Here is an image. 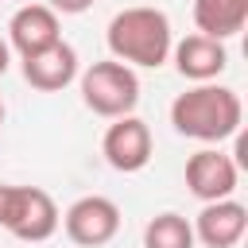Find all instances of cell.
<instances>
[{
  "mask_svg": "<svg viewBox=\"0 0 248 248\" xmlns=\"http://www.w3.org/2000/svg\"><path fill=\"white\" fill-rule=\"evenodd\" d=\"M244 105L236 89L217 85V81H198L194 89L178 93L170 101V124L178 136L198 140V143H225L240 132Z\"/></svg>",
  "mask_w": 248,
  "mask_h": 248,
  "instance_id": "cell-1",
  "label": "cell"
},
{
  "mask_svg": "<svg viewBox=\"0 0 248 248\" xmlns=\"http://www.w3.org/2000/svg\"><path fill=\"white\" fill-rule=\"evenodd\" d=\"M105 43L112 50L116 62L124 66H143V70H159L167 58H170V46H174V31H170V19L163 8H151V4H136V8H124L108 19V31H105Z\"/></svg>",
  "mask_w": 248,
  "mask_h": 248,
  "instance_id": "cell-2",
  "label": "cell"
},
{
  "mask_svg": "<svg viewBox=\"0 0 248 248\" xmlns=\"http://www.w3.org/2000/svg\"><path fill=\"white\" fill-rule=\"evenodd\" d=\"M58 225H62V213L46 190L0 182V229L4 232L27 244H43L58 232Z\"/></svg>",
  "mask_w": 248,
  "mask_h": 248,
  "instance_id": "cell-3",
  "label": "cell"
},
{
  "mask_svg": "<svg viewBox=\"0 0 248 248\" xmlns=\"http://www.w3.org/2000/svg\"><path fill=\"white\" fill-rule=\"evenodd\" d=\"M78 89H81L85 108L105 116V120L128 116L140 105V78L132 66H124L116 58H101V62L85 66L78 74Z\"/></svg>",
  "mask_w": 248,
  "mask_h": 248,
  "instance_id": "cell-4",
  "label": "cell"
},
{
  "mask_svg": "<svg viewBox=\"0 0 248 248\" xmlns=\"http://www.w3.org/2000/svg\"><path fill=\"white\" fill-rule=\"evenodd\" d=\"M62 229L81 248H101L120 232V205L105 194H85L62 213Z\"/></svg>",
  "mask_w": 248,
  "mask_h": 248,
  "instance_id": "cell-5",
  "label": "cell"
},
{
  "mask_svg": "<svg viewBox=\"0 0 248 248\" xmlns=\"http://www.w3.org/2000/svg\"><path fill=\"white\" fill-rule=\"evenodd\" d=\"M101 151H105V163L120 174H136L151 163V128L140 120V116H116L108 128H105V140H101Z\"/></svg>",
  "mask_w": 248,
  "mask_h": 248,
  "instance_id": "cell-6",
  "label": "cell"
},
{
  "mask_svg": "<svg viewBox=\"0 0 248 248\" xmlns=\"http://www.w3.org/2000/svg\"><path fill=\"white\" fill-rule=\"evenodd\" d=\"M240 178V167L232 155L217 151V147H202L186 159V186L198 202H217V198H232Z\"/></svg>",
  "mask_w": 248,
  "mask_h": 248,
  "instance_id": "cell-7",
  "label": "cell"
},
{
  "mask_svg": "<svg viewBox=\"0 0 248 248\" xmlns=\"http://www.w3.org/2000/svg\"><path fill=\"white\" fill-rule=\"evenodd\" d=\"M78 74H81V62H78V50L66 39L23 58V81L39 93H62L70 81H78Z\"/></svg>",
  "mask_w": 248,
  "mask_h": 248,
  "instance_id": "cell-8",
  "label": "cell"
},
{
  "mask_svg": "<svg viewBox=\"0 0 248 248\" xmlns=\"http://www.w3.org/2000/svg\"><path fill=\"white\" fill-rule=\"evenodd\" d=\"M248 229V209L236 198H217V202H202V213L194 221V240H202L205 248H232L240 244Z\"/></svg>",
  "mask_w": 248,
  "mask_h": 248,
  "instance_id": "cell-9",
  "label": "cell"
},
{
  "mask_svg": "<svg viewBox=\"0 0 248 248\" xmlns=\"http://www.w3.org/2000/svg\"><path fill=\"white\" fill-rule=\"evenodd\" d=\"M170 58H174V70H178L186 81H194V85H198V81H213V78L225 74V66H229L225 43H221V39H209V35H202V31L178 39V43L170 46Z\"/></svg>",
  "mask_w": 248,
  "mask_h": 248,
  "instance_id": "cell-10",
  "label": "cell"
},
{
  "mask_svg": "<svg viewBox=\"0 0 248 248\" xmlns=\"http://www.w3.org/2000/svg\"><path fill=\"white\" fill-rule=\"evenodd\" d=\"M62 39V27H58V12L46 8V4H23L12 19H8V46L27 58L50 43Z\"/></svg>",
  "mask_w": 248,
  "mask_h": 248,
  "instance_id": "cell-11",
  "label": "cell"
},
{
  "mask_svg": "<svg viewBox=\"0 0 248 248\" xmlns=\"http://www.w3.org/2000/svg\"><path fill=\"white\" fill-rule=\"evenodd\" d=\"M248 23V0H194V27L209 39H232Z\"/></svg>",
  "mask_w": 248,
  "mask_h": 248,
  "instance_id": "cell-12",
  "label": "cell"
},
{
  "mask_svg": "<svg viewBox=\"0 0 248 248\" xmlns=\"http://www.w3.org/2000/svg\"><path fill=\"white\" fill-rule=\"evenodd\" d=\"M194 225L182 213H155L143 225V248H194Z\"/></svg>",
  "mask_w": 248,
  "mask_h": 248,
  "instance_id": "cell-13",
  "label": "cell"
},
{
  "mask_svg": "<svg viewBox=\"0 0 248 248\" xmlns=\"http://www.w3.org/2000/svg\"><path fill=\"white\" fill-rule=\"evenodd\" d=\"M97 0H46V8H54L58 16H81V12H89Z\"/></svg>",
  "mask_w": 248,
  "mask_h": 248,
  "instance_id": "cell-14",
  "label": "cell"
},
{
  "mask_svg": "<svg viewBox=\"0 0 248 248\" xmlns=\"http://www.w3.org/2000/svg\"><path fill=\"white\" fill-rule=\"evenodd\" d=\"M8 66H12V46H8V39H0V78L8 74Z\"/></svg>",
  "mask_w": 248,
  "mask_h": 248,
  "instance_id": "cell-15",
  "label": "cell"
},
{
  "mask_svg": "<svg viewBox=\"0 0 248 248\" xmlns=\"http://www.w3.org/2000/svg\"><path fill=\"white\" fill-rule=\"evenodd\" d=\"M0 124H4V101H0Z\"/></svg>",
  "mask_w": 248,
  "mask_h": 248,
  "instance_id": "cell-16",
  "label": "cell"
}]
</instances>
